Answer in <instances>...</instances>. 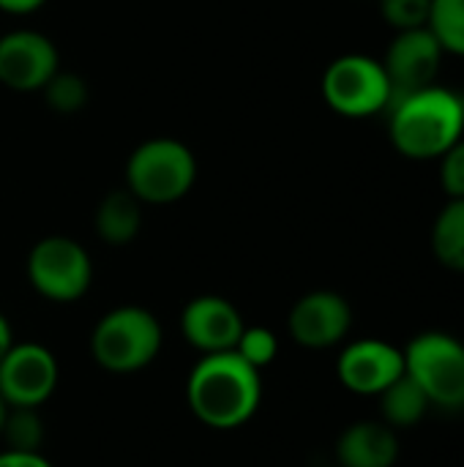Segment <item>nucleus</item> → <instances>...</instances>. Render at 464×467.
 Listing matches in <instances>:
<instances>
[{
    "label": "nucleus",
    "mask_w": 464,
    "mask_h": 467,
    "mask_svg": "<svg viewBox=\"0 0 464 467\" xmlns=\"http://www.w3.org/2000/svg\"><path fill=\"white\" fill-rule=\"evenodd\" d=\"M383 19L399 33V30H416L427 27L432 0H377Z\"/></svg>",
    "instance_id": "nucleus-22"
},
{
    "label": "nucleus",
    "mask_w": 464,
    "mask_h": 467,
    "mask_svg": "<svg viewBox=\"0 0 464 467\" xmlns=\"http://www.w3.org/2000/svg\"><path fill=\"white\" fill-rule=\"evenodd\" d=\"M443 57H446V52L429 27L399 30L391 38L386 57H383L386 74L394 85V99L438 82Z\"/></svg>",
    "instance_id": "nucleus-13"
},
{
    "label": "nucleus",
    "mask_w": 464,
    "mask_h": 467,
    "mask_svg": "<svg viewBox=\"0 0 464 467\" xmlns=\"http://www.w3.org/2000/svg\"><path fill=\"white\" fill-rule=\"evenodd\" d=\"M405 356V372L421 386L429 405L446 413L464 410V342L449 331L416 334Z\"/></svg>",
    "instance_id": "nucleus-6"
},
{
    "label": "nucleus",
    "mask_w": 464,
    "mask_h": 467,
    "mask_svg": "<svg viewBox=\"0 0 464 467\" xmlns=\"http://www.w3.org/2000/svg\"><path fill=\"white\" fill-rule=\"evenodd\" d=\"M60 383V367L49 348L14 342L0 361V397L8 408H41Z\"/></svg>",
    "instance_id": "nucleus-8"
},
{
    "label": "nucleus",
    "mask_w": 464,
    "mask_h": 467,
    "mask_svg": "<svg viewBox=\"0 0 464 467\" xmlns=\"http://www.w3.org/2000/svg\"><path fill=\"white\" fill-rule=\"evenodd\" d=\"M353 328V306L336 290H312L301 296L290 315L287 331L306 350H331L347 339Z\"/></svg>",
    "instance_id": "nucleus-10"
},
{
    "label": "nucleus",
    "mask_w": 464,
    "mask_h": 467,
    "mask_svg": "<svg viewBox=\"0 0 464 467\" xmlns=\"http://www.w3.org/2000/svg\"><path fill=\"white\" fill-rule=\"evenodd\" d=\"M25 274L44 301L74 304L85 298L93 285V260L77 238L46 235L27 252Z\"/></svg>",
    "instance_id": "nucleus-7"
},
{
    "label": "nucleus",
    "mask_w": 464,
    "mask_h": 467,
    "mask_svg": "<svg viewBox=\"0 0 464 467\" xmlns=\"http://www.w3.org/2000/svg\"><path fill=\"white\" fill-rule=\"evenodd\" d=\"M41 96L55 115H77L85 109V104L90 99V85L77 71L57 68L52 74V79L41 88Z\"/></svg>",
    "instance_id": "nucleus-18"
},
{
    "label": "nucleus",
    "mask_w": 464,
    "mask_h": 467,
    "mask_svg": "<svg viewBox=\"0 0 464 467\" xmlns=\"http://www.w3.org/2000/svg\"><path fill=\"white\" fill-rule=\"evenodd\" d=\"M164 345V328L159 317L134 304L115 306L98 317L90 334L93 361L112 375H134L150 367Z\"/></svg>",
    "instance_id": "nucleus-3"
},
{
    "label": "nucleus",
    "mask_w": 464,
    "mask_h": 467,
    "mask_svg": "<svg viewBox=\"0 0 464 467\" xmlns=\"http://www.w3.org/2000/svg\"><path fill=\"white\" fill-rule=\"evenodd\" d=\"M440 186L449 200L464 197V137L454 142L440 159Z\"/></svg>",
    "instance_id": "nucleus-23"
},
{
    "label": "nucleus",
    "mask_w": 464,
    "mask_h": 467,
    "mask_svg": "<svg viewBox=\"0 0 464 467\" xmlns=\"http://www.w3.org/2000/svg\"><path fill=\"white\" fill-rule=\"evenodd\" d=\"M16 339H14V328H11V323H8V317L0 312V361H3V356L11 350V345H14Z\"/></svg>",
    "instance_id": "nucleus-26"
},
{
    "label": "nucleus",
    "mask_w": 464,
    "mask_h": 467,
    "mask_svg": "<svg viewBox=\"0 0 464 467\" xmlns=\"http://www.w3.org/2000/svg\"><path fill=\"white\" fill-rule=\"evenodd\" d=\"M0 438L11 451H41L46 430L38 416V408H8Z\"/></svg>",
    "instance_id": "nucleus-20"
},
{
    "label": "nucleus",
    "mask_w": 464,
    "mask_h": 467,
    "mask_svg": "<svg viewBox=\"0 0 464 467\" xmlns=\"http://www.w3.org/2000/svg\"><path fill=\"white\" fill-rule=\"evenodd\" d=\"M60 68V52L49 36L16 27L0 36V85L14 93H41Z\"/></svg>",
    "instance_id": "nucleus-9"
},
{
    "label": "nucleus",
    "mask_w": 464,
    "mask_h": 467,
    "mask_svg": "<svg viewBox=\"0 0 464 467\" xmlns=\"http://www.w3.org/2000/svg\"><path fill=\"white\" fill-rule=\"evenodd\" d=\"M0 467H55L41 451H0Z\"/></svg>",
    "instance_id": "nucleus-24"
},
{
    "label": "nucleus",
    "mask_w": 464,
    "mask_h": 467,
    "mask_svg": "<svg viewBox=\"0 0 464 467\" xmlns=\"http://www.w3.org/2000/svg\"><path fill=\"white\" fill-rule=\"evenodd\" d=\"M427 27L446 55L464 57V0H432Z\"/></svg>",
    "instance_id": "nucleus-19"
},
{
    "label": "nucleus",
    "mask_w": 464,
    "mask_h": 467,
    "mask_svg": "<svg viewBox=\"0 0 464 467\" xmlns=\"http://www.w3.org/2000/svg\"><path fill=\"white\" fill-rule=\"evenodd\" d=\"M243 328V315L224 296H197L180 312V334L200 356L235 350Z\"/></svg>",
    "instance_id": "nucleus-12"
},
{
    "label": "nucleus",
    "mask_w": 464,
    "mask_h": 467,
    "mask_svg": "<svg viewBox=\"0 0 464 467\" xmlns=\"http://www.w3.org/2000/svg\"><path fill=\"white\" fill-rule=\"evenodd\" d=\"M5 416H8V405H5V400L0 397V432H3V424H5Z\"/></svg>",
    "instance_id": "nucleus-27"
},
{
    "label": "nucleus",
    "mask_w": 464,
    "mask_h": 467,
    "mask_svg": "<svg viewBox=\"0 0 464 467\" xmlns=\"http://www.w3.org/2000/svg\"><path fill=\"white\" fill-rule=\"evenodd\" d=\"M186 405L208 430H241L263 405V375L235 350L200 356L186 380Z\"/></svg>",
    "instance_id": "nucleus-1"
},
{
    "label": "nucleus",
    "mask_w": 464,
    "mask_h": 467,
    "mask_svg": "<svg viewBox=\"0 0 464 467\" xmlns=\"http://www.w3.org/2000/svg\"><path fill=\"white\" fill-rule=\"evenodd\" d=\"M320 93L336 115L350 120L383 115L394 101V85L383 60L361 52L334 57L323 71Z\"/></svg>",
    "instance_id": "nucleus-5"
},
{
    "label": "nucleus",
    "mask_w": 464,
    "mask_h": 467,
    "mask_svg": "<svg viewBox=\"0 0 464 467\" xmlns=\"http://www.w3.org/2000/svg\"><path fill=\"white\" fill-rule=\"evenodd\" d=\"M235 353L249 361L254 369H265L276 361L279 356V339L271 328H263V326H246L238 345H235Z\"/></svg>",
    "instance_id": "nucleus-21"
},
{
    "label": "nucleus",
    "mask_w": 464,
    "mask_h": 467,
    "mask_svg": "<svg viewBox=\"0 0 464 467\" xmlns=\"http://www.w3.org/2000/svg\"><path fill=\"white\" fill-rule=\"evenodd\" d=\"M197 156L175 137L139 142L126 159V189L142 205H175L197 183Z\"/></svg>",
    "instance_id": "nucleus-4"
},
{
    "label": "nucleus",
    "mask_w": 464,
    "mask_h": 467,
    "mask_svg": "<svg viewBox=\"0 0 464 467\" xmlns=\"http://www.w3.org/2000/svg\"><path fill=\"white\" fill-rule=\"evenodd\" d=\"M386 115L391 145L410 161L440 159L464 137V96L438 82L397 96Z\"/></svg>",
    "instance_id": "nucleus-2"
},
{
    "label": "nucleus",
    "mask_w": 464,
    "mask_h": 467,
    "mask_svg": "<svg viewBox=\"0 0 464 467\" xmlns=\"http://www.w3.org/2000/svg\"><path fill=\"white\" fill-rule=\"evenodd\" d=\"M377 400H380V421L388 424L391 430H410L421 424L432 408L421 386L407 372L399 380H394Z\"/></svg>",
    "instance_id": "nucleus-16"
},
{
    "label": "nucleus",
    "mask_w": 464,
    "mask_h": 467,
    "mask_svg": "<svg viewBox=\"0 0 464 467\" xmlns=\"http://www.w3.org/2000/svg\"><path fill=\"white\" fill-rule=\"evenodd\" d=\"M402 375H405L402 350L375 337L345 345L336 361L339 383L358 397H380Z\"/></svg>",
    "instance_id": "nucleus-11"
},
{
    "label": "nucleus",
    "mask_w": 464,
    "mask_h": 467,
    "mask_svg": "<svg viewBox=\"0 0 464 467\" xmlns=\"http://www.w3.org/2000/svg\"><path fill=\"white\" fill-rule=\"evenodd\" d=\"M46 0H0V11L14 14V16H27L33 11H38Z\"/></svg>",
    "instance_id": "nucleus-25"
},
{
    "label": "nucleus",
    "mask_w": 464,
    "mask_h": 467,
    "mask_svg": "<svg viewBox=\"0 0 464 467\" xmlns=\"http://www.w3.org/2000/svg\"><path fill=\"white\" fill-rule=\"evenodd\" d=\"M399 438L383 421H356L336 441V467H394Z\"/></svg>",
    "instance_id": "nucleus-14"
},
{
    "label": "nucleus",
    "mask_w": 464,
    "mask_h": 467,
    "mask_svg": "<svg viewBox=\"0 0 464 467\" xmlns=\"http://www.w3.org/2000/svg\"><path fill=\"white\" fill-rule=\"evenodd\" d=\"M93 224L107 246H129L142 230V202L126 186L112 189L101 197Z\"/></svg>",
    "instance_id": "nucleus-15"
},
{
    "label": "nucleus",
    "mask_w": 464,
    "mask_h": 467,
    "mask_svg": "<svg viewBox=\"0 0 464 467\" xmlns=\"http://www.w3.org/2000/svg\"><path fill=\"white\" fill-rule=\"evenodd\" d=\"M432 254L454 274H464V197L449 200L432 224Z\"/></svg>",
    "instance_id": "nucleus-17"
}]
</instances>
